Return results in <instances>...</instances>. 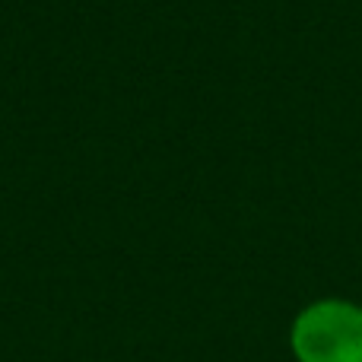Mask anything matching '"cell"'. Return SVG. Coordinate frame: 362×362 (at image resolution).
<instances>
[{
  "label": "cell",
  "mask_w": 362,
  "mask_h": 362,
  "mask_svg": "<svg viewBox=\"0 0 362 362\" xmlns=\"http://www.w3.org/2000/svg\"><path fill=\"white\" fill-rule=\"evenodd\" d=\"M289 346L299 362H362V305L346 299L305 305L289 327Z\"/></svg>",
  "instance_id": "6da1fadb"
}]
</instances>
